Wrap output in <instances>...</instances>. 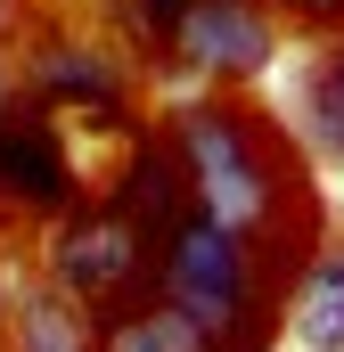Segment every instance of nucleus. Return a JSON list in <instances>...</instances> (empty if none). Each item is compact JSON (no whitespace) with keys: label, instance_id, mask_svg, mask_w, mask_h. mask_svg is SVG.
<instances>
[{"label":"nucleus","instance_id":"39448f33","mask_svg":"<svg viewBox=\"0 0 344 352\" xmlns=\"http://www.w3.org/2000/svg\"><path fill=\"white\" fill-rule=\"evenodd\" d=\"M0 188L25 197V205H66L74 180H66V156H58L41 115H8L0 107Z\"/></svg>","mask_w":344,"mask_h":352},{"label":"nucleus","instance_id":"423d86ee","mask_svg":"<svg viewBox=\"0 0 344 352\" xmlns=\"http://www.w3.org/2000/svg\"><path fill=\"white\" fill-rule=\"evenodd\" d=\"M98 352H213V328H205L197 311H180V303H156V311L107 328V344H98Z\"/></svg>","mask_w":344,"mask_h":352},{"label":"nucleus","instance_id":"9b49d317","mask_svg":"<svg viewBox=\"0 0 344 352\" xmlns=\"http://www.w3.org/2000/svg\"><path fill=\"white\" fill-rule=\"evenodd\" d=\"M25 352H74V328H66L58 303H41V311L25 320Z\"/></svg>","mask_w":344,"mask_h":352},{"label":"nucleus","instance_id":"20e7f679","mask_svg":"<svg viewBox=\"0 0 344 352\" xmlns=\"http://www.w3.org/2000/svg\"><path fill=\"white\" fill-rule=\"evenodd\" d=\"M58 270H66L74 295H123L140 278V221L131 213H90V221H74L66 246H58Z\"/></svg>","mask_w":344,"mask_h":352},{"label":"nucleus","instance_id":"6e6552de","mask_svg":"<svg viewBox=\"0 0 344 352\" xmlns=\"http://www.w3.org/2000/svg\"><path fill=\"white\" fill-rule=\"evenodd\" d=\"M41 90H58V98H90V107H115V66L107 58H41Z\"/></svg>","mask_w":344,"mask_h":352},{"label":"nucleus","instance_id":"7ed1b4c3","mask_svg":"<svg viewBox=\"0 0 344 352\" xmlns=\"http://www.w3.org/2000/svg\"><path fill=\"white\" fill-rule=\"evenodd\" d=\"M164 41L189 66H205V74H255L262 58H270V25L246 0H197V8H180V25H172Z\"/></svg>","mask_w":344,"mask_h":352},{"label":"nucleus","instance_id":"f257e3e1","mask_svg":"<svg viewBox=\"0 0 344 352\" xmlns=\"http://www.w3.org/2000/svg\"><path fill=\"white\" fill-rule=\"evenodd\" d=\"M180 148H189V173H197V205H205V221H222V230H238V238L270 221V205H279V173L262 164L255 131H246L238 115H222V107L180 115Z\"/></svg>","mask_w":344,"mask_h":352},{"label":"nucleus","instance_id":"f03ea898","mask_svg":"<svg viewBox=\"0 0 344 352\" xmlns=\"http://www.w3.org/2000/svg\"><path fill=\"white\" fill-rule=\"evenodd\" d=\"M164 287L180 311H197L205 328H230L246 303V246L222 221H172L164 230Z\"/></svg>","mask_w":344,"mask_h":352},{"label":"nucleus","instance_id":"f8f14e48","mask_svg":"<svg viewBox=\"0 0 344 352\" xmlns=\"http://www.w3.org/2000/svg\"><path fill=\"white\" fill-rule=\"evenodd\" d=\"M295 16H344V0H287Z\"/></svg>","mask_w":344,"mask_h":352},{"label":"nucleus","instance_id":"0eeeda50","mask_svg":"<svg viewBox=\"0 0 344 352\" xmlns=\"http://www.w3.org/2000/svg\"><path fill=\"white\" fill-rule=\"evenodd\" d=\"M295 336L312 352H344V254H328V263L303 278V303H295Z\"/></svg>","mask_w":344,"mask_h":352},{"label":"nucleus","instance_id":"9d476101","mask_svg":"<svg viewBox=\"0 0 344 352\" xmlns=\"http://www.w3.org/2000/svg\"><path fill=\"white\" fill-rule=\"evenodd\" d=\"M312 123H320V140H328V148H344V50L328 58V74L312 82Z\"/></svg>","mask_w":344,"mask_h":352},{"label":"nucleus","instance_id":"1a4fd4ad","mask_svg":"<svg viewBox=\"0 0 344 352\" xmlns=\"http://www.w3.org/2000/svg\"><path fill=\"white\" fill-rule=\"evenodd\" d=\"M172 205H180L172 164H164V156H140V173H131V188H123V213H131V221H164V230H172Z\"/></svg>","mask_w":344,"mask_h":352}]
</instances>
